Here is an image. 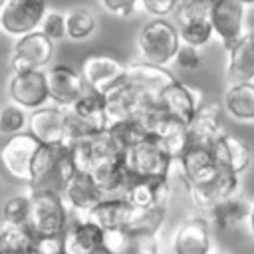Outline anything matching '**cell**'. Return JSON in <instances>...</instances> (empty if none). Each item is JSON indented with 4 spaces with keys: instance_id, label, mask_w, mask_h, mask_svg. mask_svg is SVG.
Listing matches in <instances>:
<instances>
[{
    "instance_id": "obj_1",
    "label": "cell",
    "mask_w": 254,
    "mask_h": 254,
    "mask_svg": "<svg viewBox=\"0 0 254 254\" xmlns=\"http://www.w3.org/2000/svg\"><path fill=\"white\" fill-rule=\"evenodd\" d=\"M75 173L65 145H40L32 161V179L28 190L60 192Z\"/></svg>"
},
{
    "instance_id": "obj_2",
    "label": "cell",
    "mask_w": 254,
    "mask_h": 254,
    "mask_svg": "<svg viewBox=\"0 0 254 254\" xmlns=\"http://www.w3.org/2000/svg\"><path fill=\"white\" fill-rule=\"evenodd\" d=\"M181 36L175 22L167 18L149 20L137 34V50L143 62L153 65L167 67L175 62V56L181 48Z\"/></svg>"
},
{
    "instance_id": "obj_3",
    "label": "cell",
    "mask_w": 254,
    "mask_h": 254,
    "mask_svg": "<svg viewBox=\"0 0 254 254\" xmlns=\"http://www.w3.org/2000/svg\"><path fill=\"white\" fill-rule=\"evenodd\" d=\"M103 103H105V113L109 123L113 121H123L131 117H141L151 105L157 103V95L145 89L141 83L135 79L119 77L113 85H109L103 93Z\"/></svg>"
},
{
    "instance_id": "obj_4",
    "label": "cell",
    "mask_w": 254,
    "mask_h": 254,
    "mask_svg": "<svg viewBox=\"0 0 254 254\" xmlns=\"http://www.w3.org/2000/svg\"><path fill=\"white\" fill-rule=\"evenodd\" d=\"M30 192V216L28 228L36 238L62 236L69 224V208L60 192L52 190H28Z\"/></svg>"
},
{
    "instance_id": "obj_5",
    "label": "cell",
    "mask_w": 254,
    "mask_h": 254,
    "mask_svg": "<svg viewBox=\"0 0 254 254\" xmlns=\"http://www.w3.org/2000/svg\"><path fill=\"white\" fill-rule=\"evenodd\" d=\"M65 109V135H67V145L75 139L91 137L103 129H107L109 119L105 113V103L103 95L93 89H85V93L73 101L71 105L64 107Z\"/></svg>"
},
{
    "instance_id": "obj_6",
    "label": "cell",
    "mask_w": 254,
    "mask_h": 254,
    "mask_svg": "<svg viewBox=\"0 0 254 254\" xmlns=\"http://www.w3.org/2000/svg\"><path fill=\"white\" fill-rule=\"evenodd\" d=\"M173 18L183 44L202 48L214 36L208 0H181L173 12Z\"/></svg>"
},
{
    "instance_id": "obj_7",
    "label": "cell",
    "mask_w": 254,
    "mask_h": 254,
    "mask_svg": "<svg viewBox=\"0 0 254 254\" xmlns=\"http://www.w3.org/2000/svg\"><path fill=\"white\" fill-rule=\"evenodd\" d=\"M123 161L133 177H169V171L173 167L171 155L153 135H147L145 139L129 147L123 155Z\"/></svg>"
},
{
    "instance_id": "obj_8",
    "label": "cell",
    "mask_w": 254,
    "mask_h": 254,
    "mask_svg": "<svg viewBox=\"0 0 254 254\" xmlns=\"http://www.w3.org/2000/svg\"><path fill=\"white\" fill-rule=\"evenodd\" d=\"M40 145L42 143L28 131L8 137L0 147V167L4 175L28 185L32 179V161Z\"/></svg>"
},
{
    "instance_id": "obj_9",
    "label": "cell",
    "mask_w": 254,
    "mask_h": 254,
    "mask_svg": "<svg viewBox=\"0 0 254 254\" xmlns=\"http://www.w3.org/2000/svg\"><path fill=\"white\" fill-rule=\"evenodd\" d=\"M46 12V0H8L0 14V30L8 36L22 38L40 30Z\"/></svg>"
},
{
    "instance_id": "obj_10",
    "label": "cell",
    "mask_w": 254,
    "mask_h": 254,
    "mask_svg": "<svg viewBox=\"0 0 254 254\" xmlns=\"http://www.w3.org/2000/svg\"><path fill=\"white\" fill-rule=\"evenodd\" d=\"M54 58V42L42 34L40 30L18 38L14 46V54L10 58V71H30V69H44Z\"/></svg>"
},
{
    "instance_id": "obj_11",
    "label": "cell",
    "mask_w": 254,
    "mask_h": 254,
    "mask_svg": "<svg viewBox=\"0 0 254 254\" xmlns=\"http://www.w3.org/2000/svg\"><path fill=\"white\" fill-rule=\"evenodd\" d=\"M8 95L12 103L24 107V109H38L44 107L50 99L46 71L44 69H30L20 73H10L8 79Z\"/></svg>"
},
{
    "instance_id": "obj_12",
    "label": "cell",
    "mask_w": 254,
    "mask_h": 254,
    "mask_svg": "<svg viewBox=\"0 0 254 254\" xmlns=\"http://www.w3.org/2000/svg\"><path fill=\"white\" fill-rule=\"evenodd\" d=\"M238 187H240V175L218 169L208 181L189 185L187 190H189V198H190L192 206H196L200 212L208 214V210L216 202H220L222 198L238 192Z\"/></svg>"
},
{
    "instance_id": "obj_13",
    "label": "cell",
    "mask_w": 254,
    "mask_h": 254,
    "mask_svg": "<svg viewBox=\"0 0 254 254\" xmlns=\"http://www.w3.org/2000/svg\"><path fill=\"white\" fill-rule=\"evenodd\" d=\"M171 248L175 254H210L212 230L208 216L192 214L187 216L175 230Z\"/></svg>"
},
{
    "instance_id": "obj_14",
    "label": "cell",
    "mask_w": 254,
    "mask_h": 254,
    "mask_svg": "<svg viewBox=\"0 0 254 254\" xmlns=\"http://www.w3.org/2000/svg\"><path fill=\"white\" fill-rule=\"evenodd\" d=\"M28 133L44 145H65V109L60 105L38 107L28 115Z\"/></svg>"
},
{
    "instance_id": "obj_15",
    "label": "cell",
    "mask_w": 254,
    "mask_h": 254,
    "mask_svg": "<svg viewBox=\"0 0 254 254\" xmlns=\"http://www.w3.org/2000/svg\"><path fill=\"white\" fill-rule=\"evenodd\" d=\"M200 91L192 85H187L179 79L171 81L169 85H165L157 97V103L169 111L171 115H175L177 119H181L183 123H190L194 113L198 111V107L202 105V99H200Z\"/></svg>"
},
{
    "instance_id": "obj_16",
    "label": "cell",
    "mask_w": 254,
    "mask_h": 254,
    "mask_svg": "<svg viewBox=\"0 0 254 254\" xmlns=\"http://www.w3.org/2000/svg\"><path fill=\"white\" fill-rule=\"evenodd\" d=\"M244 14L246 6L238 0H216L210 4V24L222 46L232 44L246 32Z\"/></svg>"
},
{
    "instance_id": "obj_17",
    "label": "cell",
    "mask_w": 254,
    "mask_h": 254,
    "mask_svg": "<svg viewBox=\"0 0 254 254\" xmlns=\"http://www.w3.org/2000/svg\"><path fill=\"white\" fill-rule=\"evenodd\" d=\"M46 81H48L50 99L56 101V105H60V107L71 105L87 89L81 73L64 64L52 65L50 69H46Z\"/></svg>"
},
{
    "instance_id": "obj_18",
    "label": "cell",
    "mask_w": 254,
    "mask_h": 254,
    "mask_svg": "<svg viewBox=\"0 0 254 254\" xmlns=\"http://www.w3.org/2000/svg\"><path fill=\"white\" fill-rule=\"evenodd\" d=\"M228 83L254 81V30H246L238 40L224 46Z\"/></svg>"
},
{
    "instance_id": "obj_19",
    "label": "cell",
    "mask_w": 254,
    "mask_h": 254,
    "mask_svg": "<svg viewBox=\"0 0 254 254\" xmlns=\"http://www.w3.org/2000/svg\"><path fill=\"white\" fill-rule=\"evenodd\" d=\"M79 73L85 85L93 91L103 93L109 85H113L125 73V64L107 54H91L81 62Z\"/></svg>"
},
{
    "instance_id": "obj_20",
    "label": "cell",
    "mask_w": 254,
    "mask_h": 254,
    "mask_svg": "<svg viewBox=\"0 0 254 254\" xmlns=\"http://www.w3.org/2000/svg\"><path fill=\"white\" fill-rule=\"evenodd\" d=\"M62 196H64L65 206H67L75 216L85 218V214H87L105 194L99 190V187L95 185V181L91 179L89 173L75 171V173L71 175V179L67 181V185L64 187Z\"/></svg>"
},
{
    "instance_id": "obj_21",
    "label": "cell",
    "mask_w": 254,
    "mask_h": 254,
    "mask_svg": "<svg viewBox=\"0 0 254 254\" xmlns=\"http://www.w3.org/2000/svg\"><path fill=\"white\" fill-rule=\"evenodd\" d=\"M89 175L105 196H123L129 181L133 179L123 157H105L95 161Z\"/></svg>"
},
{
    "instance_id": "obj_22",
    "label": "cell",
    "mask_w": 254,
    "mask_h": 254,
    "mask_svg": "<svg viewBox=\"0 0 254 254\" xmlns=\"http://www.w3.org/2000/svg\"><path fill=\"white\" fill-rule=\"evenodd\" d=\"M210 149L216 167L234 175H242L252 163V149L232 133H222Z\"/></svg>"
},
{
    "instance_id": "obj_23",
    "label": "cell",
    "mask_w": 254,
    "mask_h": 254,
    "mask_svg": "<svg viewBox=\"0 0 254 254\" xmlns=\"http://www.w3.org/2000/svg\"><path fill=\"white\" fill-rule=\"evenodd\" d=\"M133 208H147L155 204H167L169 200V177H133L123 192Z\"/></svg>"
},
{
    "instance_id": "obj_24",
    "label": "cell",
    "mask_w": 254,
    "mask_h": 254,
    "mask_svg": "<svg viewBox=\"0 0 254 254\" xmlns=\"http://www.w3.org/2000/svg\"><path fill=\"white\" fill-rule=\"evenodd\" d=\"M103 230L87 218L75 216L62 234L64 254H91L101 246Z\"/></svg>"
},
{
    "instance_id": "obj_25",
    "label": "cell",
    "mask_w": 254,
    "mask_h": 254,
    "mask_svg": "<svg viewBox=\"0 0 254 254\" xmlns=\"http://www.w3.org/2000/svg\"><path fill=\"white\" fill-rule=\"evenodd\" d=\"M177 163L181 167V175H183L187 187L208 181L218 171L214 157H212V149L204 147V145H190L189 143L187 149L177 159Z\"/></svg>"
},
{
    "instance_id": "obj_26",
    "label": "cell",
    "mask_w": 254,
    "mask_h": 254,
    "mask_svg": "<svg viewBox=\"0 0 254 254\" xmlns=\"http://www.w3.org/2000/svg\"><path fill=\"white\" fill-rule=\"evenodd\" d=\"M224 125L220 121V107L216 103H202L194 113L192 121L187 125V135L190 145L212 147V143L222 135Z\"/></svg>"
},
{
    "instance_id": "obj_27",
    "label": "cell",
    "mask_w": 254,
    "mask_h": 254,
    "mask_svg": "<svg viewBox=\"0 0 254 254\" xmlns=\"http://www.w3.org/2000/svg\"><path fill=\"white\" fill-rule=\"evenodd\" d=\"M131 212H133V206L125 196H103L85 214V218L97 224L101 230H111V228L127 226Z\"/></svg>"
},
{
    "instance_id": "obj_28",
    "label": "cell",
    "mask_w": 254,
    "mask_h": 254,
    "mask_svg": "<svg viewBox=\"0 0 254 254\" xmlns=\"http://www.w3.org/2000/svg\"><path fill=\"white\" fill-rule=\"evenodd\" d=\"M250 210H252L250 200L244 194L234 192V194L222 198L220 202H216L208 210L206 216H208L210 224H216L220 230H226V228H232V226L248 220Z\"/></svg>"
},
{
    "instance_id": "obj_29",
    "label": "cell",
    "mask_w": 254,
    "mask_h": 254,
    "mask_svg": "<svg viewBox=\"0 0 254 254\" xmlns=\"http://www.w3.org/2000/svg\"><path fill=\"white\" fill-rule=\"evenodd\" d=\"M222 103L232 119L242 123L254 121V81L228 83Z\"/></svg>"
},
{
    "instance_id": "obj_30",
    "label": "cell",
    "mask_w": 254,
    "mask_h": 254,
    "mask_svg": "<svg viewBox=\"0 0 254 254\" xmlns=\"http://www.w3.org/2000/svg\"><path fill=\"white\" fill-rule=\"evenodd\" d=\"M125 75L135 79L137 83H141L145 89H149L151 93H155L159 97L161 89L165 85H169L171 81H175L177 77L163 65H153V64H147V62H131V64H125Z\"/></svg>"
},
{
    "instance_id": "obj_31",
    "label": "cell",
    "mask_w": 254,
    "mask_h": 254,
    "mask_svg": "<svg viewBox=\"0 0 254 254\" xmlns=\"http://www.w3.org/2000/svg\"><path fill=\"white\" fill-rule=\"evenodd\" d=\"M167 218V204H155L147 208H133L127 228L135 236H153L161 230Z\"/></svg>"
},
{
    "instance_id": "obj_32",
    "label": "cell",
    "mask_w": 254,
    "mask_h": 254,
    "mask_svg": "<svg viewBox=\"0 0 254 254\" xmlns=\"http://www.w3.org/2000/svg\"><path fill=\"white\" fill-rule=\"evenodd\" d=\"M97 30L95 16L85 8H73L65 14V38L73 42H83L91 38Z\"/></svg>"
},
{
    "instance_id": "obj_33",
    "label": "cell",
    "mask_w": 254,
    "mask_h": 254,
    "mask_svg": "<svg viewBox=\"0 0 254 254\" xmlns=\"http://www.w3.org/2000/svg\"><path fill=\"white\" fill-rule=\"evenodd\" d=\"M107 129L113 135V139L123 147V151H127L129 147H133L135 143H139L141 139H145L149 135L145 125L137 117L123 119V121H113V123L107 125Z\"/></svg>"
},
{
    "instance_id": "obj_34",
    "label": "cell",
    "mask_w": 254,
    "mask_h": 254,
    "mask_svg": "<svg viewBox=\"0 0 254 254\" xmlns=\"http://www.w3.org/2000/svg\"><path fill=\"white\" fill-rule=\"evenodd\" d=\"M36 236L28 224H0V252L2 250H28L34 246Z\"/></svg>"
},
{
    "instance_id": "obj_35",
    "label": "cell",
    "mask_w": 254,
    "mask_h": 254,
    "mask_svg": "<svg viewBox=\"0 0 254 254\" xmlns=\"http://www.w3.org/2000/svg\"><path fill=\"white\" fill-rule=\"evenodd\" d=\"M135 240H137V236L127 226H121V228L103 230L101 246L109 254H131L135 248Z\"/></svg>"
},
{
    "instance_id": "obj_36",
    "label": "cell",
    "mask_w": 254,
    "mask_h": 254,
    "mask_svg": "<svg viewBox=\"0 0 254 254\" xmlns=\"http://www.w3.org/2000/svg\"><path fill=\"white\" fill-rule=\"evenodd\" d=\"M28 127V113L24 107L16 103H8L0 109V133L6 137H12L16 133H22Z\"/></svg>"
},
{
    "instance_id": "obj_37",
    "label": "cell",
    "mask_w": 254,
    "mask_h": 254,
    "mask_svg": "<svg viewBox=\"0 0 254 254\" xmlns=\"http://www.w3.org/2000/svg\"><path fill=\"white\" fill-rule=\"evenodd\" d=\"M30 216V192L10 196L2 204V222L6 224H28Z\"/></svg>"
},
{
    "instance_id": "obj_38",
    "label": "cell",
    "mask_w": 254,
    "mask_h": 254,
    "mask_svg": "<svg viewBox=\"0 0 254 254\" xmlns=\"http://www.w3.org/2000/svg\"><path fill=\"white\" fill-rule=\"evenodd\" d=\"M67 153L71 159V165L75 171H83L89 173L93 163H95V155H93V147H91V137H83V139H75L67 145Z\"/></svg>"
},
{
    "instance_id": "obj_39",
    "label": "cell",
    "mask_w": 254,
    "mask_h": 254,
    "mask_svg": "<svg viewBox=\"0 0 254 254\" xmlns=\"http://www.w3.org/2000/svg\"><path fill=\"white\" fill-rule=\"evenodd\" d=\"M40 32L46 34L52 42L64 40L65 38V14L58 10H48L40 24Z\"/></svg>"
},
{
    "instance_id": "obj_40",
    "label": "cell",
    "mask_w": 254,
    "mask_h": 254,
    "mask_svg": "<svg viewBox=\"0 0 254 254\" xmlns=\"http://www.w3.org/2000/svg\"><path fill=\"white\" fill-rule=\"evenodd\" d=\"M200 48H194V46H189V44H181L177 56H175V64L181 67V69H198L200 64H202V56L198 52Z\"/></svg>"
},
{
    "instance_id": "obj_41",
    "label": "cell",
    "mask_w": 254,
    "mask_h": 254,
    "mask_svg": "<svg viewBox=\"0 0 254 254\" xmlns=\"http://www.w3.org/2000/svg\"><path fill=\"white\" fill-rule=\"evenodd\" d=\"M99 2L109 14L117 16V18H129L137 10H143L141 0H99Z\"/></svg>"
},
{
    "instance_id": "obj_42",
    "label": "cell",
    "mask_w": 254,
    "mask_h": 254,
    "mask_svg": "<svg viewBox=\"0 0 254 254\" xmlns=\"http://www.w3.org/2000/svg\"><path fill=\"white\" fill-rule=\"evenodd\" d=\"M131 254H159L157 234H153V236H137L135 248H133Z\"/></svg>"
},
{
    "instance_id": "obj_43",
    "label": "cell",
    "mask_w": 254,
    "mask_h": 254,
    "mask_svg": "<svg viewBox=\"0 0 254 254\" xmlns=\"http://www.w3.org/2000/svg\"><path fill=\"white\" fill-rule=\"evenodd\" d=\"M0 254H40V250L36 248V242H34V246H30L28 250H2Z\"/></svg>"
},
{
    "instance_id": "obj_44",
    "label": "cell",
    "mask_w": 254,
    "mask_h": 254,
    "mask_svg": "<svg viewBox=\"0 0 254 254\" xmlns=\"http://www.w3.org/2000/svg\"><path fill=\"white\" fill-rule=\"evenodd\" d=\"M248 228H250V234L254 236V204H252V210H250V216H248Z\"/></svg>"
},
{
    "instance_id": "obj_45",
    "label": "cell",
    "mask_w": 254,
    "mask_h": 254,
    "mask_svg": "<svg viewBox=\"0 0 254 254\" xmlns=\"http://www.w3.org/2000/svg\"><path fill=\"white\" fill-rule=\"evenodd\" d=\"M91 254H109V252H107V250H105L103 246H99V248H97V250H93Z\"/></svg>"
},
{
    "instance_id": "obj_46",
    "label": "cell",
    "mask_w": 254,
    "mask_h": 254,
    "mask_svg": "<svg viewBox=\"0 0 254 254\" xmlns=\"http://www.w3.org/2000/svg\"><path fill=\"white\" fill-rule=\"evenodd\" d=\"M238 2H242L244 6H252L254 4V0H238Z\"/></svg>"
},
{
    "instance_id": "obj_47",
    "label": "cell",
    "mask_w": 254,
    "mask_h": 254,
    "mask_svg": "<svg viewBox=\"0 0 254 254\" xmlns=\"http://www.w3.org/2000/svg\"><path fill=\"white\" fill-rule=\"evenodd\" d=\"M6 4H8V0H0V14H2V10H4Z\"/></svg>"
},
{
    "instance_id": "obj_48",
    "label": "cell",
    "mask_w": 254,
    "mask_h": 254,
    "mask_svg": "<svg viewBox=\"0 0 254 254\" xmlns=\"http://www.w3.org/2000/svg\"><path fill=\"white\" fill-rule=\"evenodd\" d=\"M208 2H210V4H212V2H216V0H208Z\"/></svg>"
},
{
    "instance_id": "obj_49",
    "label": "cell",
    "mask_w": 254,
    "mask_h": 254,
    "mask_svg": "<svg viewBox=\"0 0 254 254\" xmlns=\"http://www.w3.org/2000/svg\"><path fill=\"white\" fill-rule=\"evenodd\" d=\"M218 254H224V252H218Z\"/></svg>"
},
{
    "instance_id": "obj_50",
    "label": "cell",
    "mask_w": 254,
    "mask_h": 254,
    "mask_svg": "<svg viewBox=\"0 0 254 254\" xmlns=\"http://www.w3.org/2000/svg\"><path fill=\"white\" fill-rule=\"evenodd\" d=\"M62 254H64V252H62Z\"/></svg>"
}]
</instances>
